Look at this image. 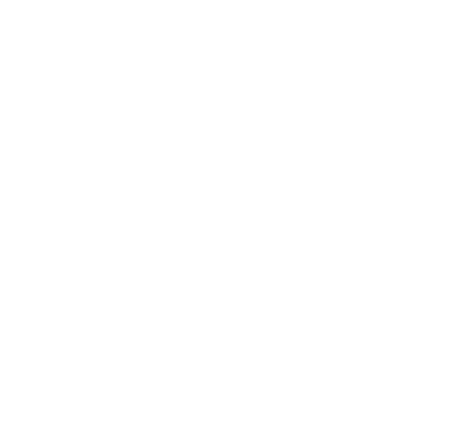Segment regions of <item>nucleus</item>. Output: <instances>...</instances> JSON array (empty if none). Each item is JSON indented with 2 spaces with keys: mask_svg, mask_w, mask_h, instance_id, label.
Here are the masks:
<instances>
[]
</instances>
